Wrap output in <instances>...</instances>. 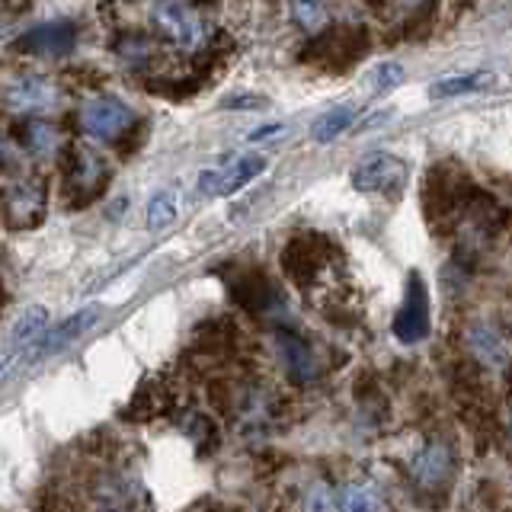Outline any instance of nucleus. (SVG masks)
Here are the masks:
<instances>
[{
  "label": "nucleus",
  "mask_w": 512,
  "mask_h": 512,
  "mask_svg": "<svg viewBox=\"0 0 512 512\" xmlns=\"http://www.w3.org/2000/svg\"><path fill=\"white\" fill-rule=\"evenodd\" d=\"M455 445L448 439H426L420 448L413 452L407 471L416 490L423 493H442L455 477Z\"/></svg>",
  "instance_id": "obj_1"
},
{
  "label": "nucleus",
  "mask_w": 512,
  "mask_h": 512,
  "mask_svg": "<svg viewBox=\"0 0 512 512\" xmlns=\"http://www.w3.org/2000/svg\"><path fill=\"white\" fill-rule=\"evenodd\" d=\"M135 122V109L112 93H96L80 106V132L90 141H116Z\"/></svg>",
  "instance_id": "obj_2"
},
{
  "label": "nucleus",
  "mask_w": 512,
  "mask_h": 512,
  "mask_svg": "<svg viewBox=\"0 0 512 512\" xmlns=\"http://www.w3.org/2000/svg\"><path fill=\"white\" fill-rule=\"evenodd\" d=\"M269 160L263 154H237L218 167H208L199 176V196H234L244 186H250L256 176H263Z\"/></svg>",
  "instance_id": "obj_3"
},
{
  "label": "nucleus",
  "mask_w": 512,
  "mask_h": 512,
  "mask_svg": "<svg viewBox=\"0 0 512 512\" xmlns=\"http://www.w3.org/2000/svg\"><path fill=\"white\" fill-rule=\"evenodd\" d=\"M151 23L164 39H170L180 48H199L208 36V26L202 16L180 4V0H157L151 7Z\"/></svg>",
  "instance_id": "obj_4"
},
{
  "label": "nucleus",
  "mask_w": 512,
  "mask_h": 512,
  "mask_svg": "<svg viewBox=\"0 0 512 512\" xmlns=\"http://www.w3.org/2000/svg\"><path fill=\"white\" fill-rule=\"evenodd\" d=\"M410 167L404 157H397L391 151H375L365 154L356 167H352L349 180L359 192H400L407 186Z\"/></svg>",
  "instance_id": "obj_5"
},
{
  "label": "nucleus",
  "mask_w": 512,
  "mask_h": 512,
  "mask_svg": "<svg viewBox=\"0 0 512 512\" xmlns=\"http://www.w3.org/2000/svg\"><path fill=\"white\" fill-rule=\"evenodd\" d=\"M394 336L404 346H416L429 336V292L420 272H410L407 292L400 301V311L394 317Z\"/></svg>",
  "instance_id": "obj_6"
},
{
  "label": "nucleus",
  "mask_w": 512,
  "mask_h": 512,
  "mask_svg": "<svg viewBox=\"0 0 512 512\" xmlns=\"http://www.w3.org/2000/svg\"><path fill=\"white\" fill-rule=\"evenodd\" d=\"M96 320H100V308H84V311L71 314L68 320H61V324L48 327L39 340L26 349V362H42V359L58 356V352H64L71 343H77Z\"/></svg>",
  "instance_id": "obj_7"
},
{
  "label": "nucleus",
  "mask_w": 512,
  "mask_h": 512,
  "mask_svg": "<svg viewBox=\"0 0 512 512\" xmlns=\"http://www.w3.org/2000/svg\"><path fill=\"white\" fill-rule=\"evenodd\" d=\"M4 103L10 112H20V116H29V112H45L58 103V84L45 74H20L7 84Z\"/></svg>",
  "instance_id": "obj_8"
},
{
  "label": "nucleus",
  "mask_w": 512,
  "mask_h": 512,
  "mask_svg": "<svg viewBox=\"0 0 512 512\" xmlns=\"http://www.w3.org/2000/svg\"><path fill=\"white\" fill-rule=\"evenodd\" d=\"M74 45H77V29L71 23L36 26V29H29L20 42H16L20 52L39 55V58H61V55H68Z\"/></svg>",
  "instance_id": "obj_9"
},
{
  "label": "nucleus",
  "mask_w": 512,
  "mask_h": 512,
  "mask_svg": "<svg viewBox=\"0 0 512 512\" xmlns=\"http://www.w3.org/2000/svg\"><path fill=\"white\" fill-rule=\"evenodd\" d=\"M279 362L285 368V375L292 378V381H298V384L314 381L317 372H320L314 352L295 333H279Z\"/></svg>",
  "instance_id": "obj_10"
},
{
  "label": "nucleus",
  "mask_w": 512,
  "mask_h": 512,
  "mask_svg": "<svg viewBox=\"0 0 512 512\" xmlns=\"http://www.w3.org/2000/svg\"><path fill=\"white\" fill-rule=\"evenodd\" d=\"M42 208H45V192H42L39 183L20 180V183H13L7 189V221L16 224V228H20V224L39 221Z\"/></svg>",
  "instance_id": "obj_11"
},
{
  "label": "nucleus",
  "mask_w": 512,
  "mask_h": 512,
  "mask_svg": "<svg viewBox=\"0 0 512 512\" xmlns=\"http://www.w3.org/2000/svg\"><path fill=\"white\" fill-rule=\"evenodd\" d=\"M464 340H468V349H471L474 356H477L480 362H484L487 368H500V365H506L509 349H506L503 333L496 330L493 324H484V320H477V324H471L468 333H464Z\"/></svg>",
  "instance_id": "obj_12"
},
{
  "label": "nucleus",
  "mask_w": 512,
  "mask_h": 512,
  "mask_svg": "<svg viewBox=\"0 0 512 512\" xmlns=\"http://www.w3.org/2000/svg\"><path fill=\"white\" fill-rule=\"evenodd\" d=\"M493 74L490 71H464V74H448L439 77L436 84L429 87L432 100H452V96H468V93H480L493 84Z\"/></svg>",
  "instance_id": "obj_13"
},
{
  "label": "nucleus",
  "mask_w": 512,
  "mask_h": 512,
  "mask_svg": "<svg viewBox=\"0 0 512 512\" xmlns=\"http://www.w3.org/2000/svg\"><path fill=\"white\" fill-rule=\"evenodd\" d=\"M45 330H48V311L42 308V304H29V308L13 320L10 336H7V352L29 349Z\"/></svg>",
  "instance_id": "obj_14"
},
{
  "label": "nucleus",
  "mask_w": 512,
  "mask_h": 512,
  "mask_svg": "<svg viewBox=\"0 0 512 512\" xmlns=\"http://www.w3.org/2000/svg\"><path fill=\"white\" fill-rule=\"evenodd\" d=\"M58 144H61V135H58V128L52 122H45V119H29L26 122V128H23V148H26L29 157H36V160L55 157Z\"/></svg>",
  "instance_id": "obj_15"
},
{
  "label": "nucleus",
  "mask_w": 512,
  "mask_h": 512,
  "mask_svg": "<svg viewBox=\"0 0 512 512\" xmlns=\"http://www.w3.org/2000/svg\"><path fill=\"white\" fill-rule=\"evenodd\" d=\"M352 122H356V109L352 106H336V109H327L324 116H317L314 125H311V138L317 144H330L340 135H346Z\"/></svg>",
  "instance_id": "obj_16"
},
{
  "label": "nucleus",
  "mask_w": 512,
  "mask_h": 512,
  "mask_svg": "<svg viewBox=\"0 0 512 512\" xmlns=\"http://www.w3.org/2000/svg\"><path fill=\"white\" fill-rule=\"evenodd\" d=\"M381 493L372 484H343L336 490V512H381Z\"/></svg>",
  "instance_id": "obj_17"
},
{
  "label": "nucleus",
  "mask_w": 512,
  "mask_h": 512,
  "mask_svg": "<svg viewBox=\"0 0 512 512\" xmlns=\"http://www.w3.org/2000/svg\"><path fill=\"white\" fill-rule=\"evenodd\" d=\"M180 218V199L173 189H157L148 199V228L151 231H167L170 224Z\"/></svg>",
  "instance_id": "obj_18"
},
{
  "label": "nucleus",
  "mask_w": 512,
  "mask_h": 512,
  "mask_svg": "<svg viewBox=\"0 0 512 512\" xmlns=\"http://www.w3.org/2000/svg\"><path fill=\"white\" fill-rule=\"evenodd\" d=\"M292 23L304 32H317L327 23V0H288Z\"/></svg>",
  "instance_id": "obj_19"
},
{
  "label": "nucleus",
  "mask_w": 512,
  "mask_h": 512,
  "mask_svg": "<svg viewBox=\"0 0 512 512\" xmlns=\"http://www.w3.org/2000/svg\"><path fill=\"white\" fill-rule=\"evenodd\" d=\"M404 80H407L404 64L381 61L372 68V74H368V90H372V93H391V90H397L400 84H404Z\"/></svg>",
  "instance_id": "obj_20"
},
{
  "label": "nucleus",
  "mask_w": 512,
  "mask_h": 512,
  "mask_svg": "<svg viewBox=\"0 0 512 512\" xmlns=\"http://www.w3.org/2000/svg\"><path fill=\"white\" fill-rule=\"evenodd\" d=\"M301 512H336V493L324 484V480H311L301 490Z\"/></svg>",
  "instance_id": "obj_21"
},
{
  "label": "nucleus",
  "mask_w": 512,
  "mask_h": 512,
  "mask_svg": "<svg viewBox=\"0 0 512 512\" xmlns=\"http://www.w3.org/2000/svg\"><path fill=\"white\" fill-rule=\"evenodd\" d=\"M288 132V128L282 122H269V125H260L253 128V132H247V144H266V141H276Z\"/></svg>",
  "instance_id": "obj_22"
},
{
  "label": "nucleus",
  "mask_w": 512,
  "mask_h": 512,
  "mask_svg": "<svg viewBox=\"0 0 512 512\" xmlns=\"http://www.w3.org/2000/svg\"><path fill=\"white\" fill-rule=\"evenodd\" d=\"M266 100H260V96H240V100H228V106L231 109H237V106H263Z\"/></svg>",
  "instance_id": "obj_23"
},
{
  "label": "nucleus",
  "mask_w": 512,
  "mask_h": 512,
  "mask_svg": "<svg viewBox=\"0 0 512 512\" xmlns=\"http://www.w3.org/2000/svg\"><path fill=\"white\" fill-rule=\"evenodd\" d=\"M109 512H132V509H109Z\"/></svg>",
  "instance_id": "obj_24"
}]
</instances>
